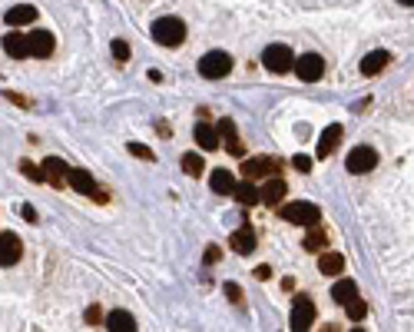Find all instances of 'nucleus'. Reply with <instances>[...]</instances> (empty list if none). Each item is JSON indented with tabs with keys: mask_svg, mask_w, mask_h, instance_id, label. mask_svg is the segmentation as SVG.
I'll use <instances>...</instances> for the list:
<instances>
[{
	"mask_svg": "<svg viewBox=\"0 0 414 332\" xmlns=\"http://www.w3.org/2000/svg\"><path fill=\"white\" fill-rule=\"evenodd\" d=\"M388 64H391V54H388V50H371V54L361 60V73H365V77H378Z\"/></svg>",
	"mask_w": 414,
	"mask_h": 332,
	"instance_id": "4468645a",
	"label": "nucleus"
},
{
	"mask_svg": "<svg viewBox=\"0 0 414 332\" xmlns=\"http://www.w3.org/2000/svg\"><path fill=\"white\" fill-rule=\"evenodd\" d=\"M222 289H226V296H229L232 302H236V306H242V289L236 286V283H226V286H222Z\"/></svg>",
	"mask_w": 414,
	"mask_h": 332,
	"instance_id": "2f4dec72",
	"label": "nucleus"
},
{
	"mask_svg": "<svg viewBox=\"0 0 414 332\" xmlns=\"http://www.w3.org/2000/svg\"><path fill=\"white\" fill-rule=\"evenodd\" d=\"M219 130L226 133V150H229L232 156H242V143H239V136H236V123H232V120H219Z\"/></svg>",
	"mask_w": 414,
	"mask_h": 332,
	"instance_id": "a878e982",
	"label": "nucleus"
},
{
	"mask_svg": "<svg viewBox=\"0 0 414 332\" xmlns=\"http://www.w3.org/2000/svg\"><path fill=\"white\" fill-rule=\"evenodd\" d=\"M345 166H348V173H355V177L371 173V170L378 166V153H375L371 146H355L348 153V160H345Z\"/></svg>",
	"mask_w": 414,
	"mask_h": 332,
	"instance_id": "39448f33",
	"label": "nucleus"
},
{
	"mask_svg": "<svg viewBox=\"0 0 414 332\" xmlns=\"http://www.w3.org/2000/svg\"><path fill=\"white\" fill-rule=\"evenodd\" d=\"M44 173H47V183L50 186H63V183H70V166L60 160V156H50V160H44Z\"/></svg>",
	"mask_w": 414,
	"mask_h": 332,
	"instance_id": "9d476101",
	"label": "nucleus"
},
{
	"mask_svg": "<svg viewBox=\"0 0 414 332\" xmlns=\"http://www.w3.org/2000/svg\"><path fill=\"white\" fill-rule=\"evenodd\" d=\"M20 173H23L27 179H33V183H40V179H47L44 166H33L30 160H23V163H20Z\"/></svg>",
	"mask_w": 414,
	"mask_h": 332,
	"instance_id": "cd10ccee",
	"label": "nucleus"
},
{
	"mask_svg": "<svg viewBox=\"0 0 414 332\" xmlns=\"http://www.w3.org/2000/svg\"><path fill=\"white\" fill-rule=\"evenodd\" d=\"M20 256H23L20 236H17V232H4V236H0V266L20 263Z\"/></svg>",
	"mask_w": 414,
	"mask_h": 332,
	"instance_id": "1a4fd4ad",
	"label": "nucleus"
},
{
	"mask_svg": "<svg viewBox=\"0 0 414 332\" xmlns=\"http://www.w3.org/2000/svg\"><path fill=\"white\" fill-rule=\"evenodd\" d=\"M279 216L292 226H315L322 220V210L315 203H285V206H279Z\"/></svg>",
	"mask_w": 414,
	"mask_h": 332,
	"instance_id": "f257e3e1",
	"label": "nucleus"
},
{
	"mask_svg": "<svg viewBox=\"0 0 414 332\" xmlns=\"http://www.w3.org/2000/svg\"><path fill=\"white\" fill-rule=\"evenodd\" d=\"M126 150H130L133 156H140V160H153V150H150V146H142V143H130Z\"/></svg>",
	"mask_w": 414,
	"mask_h": 332,
	"instance_id": "7c9ffc66",
	"label": "nucleus"
},
{
	"mask_svg": "<svg viewBox=\"0 0 414 332\" xmlns=\"http://www.w3.org/2000/svg\"><path fill=\"white\" fill-rule=\"evenodd\" d=\"M219 256H222V253H219V246H209L206 253H202V263H206V266H212V263L219 259Z\"/></svg>",
	"mask_w": 414,
	"mask_h": 332,
	"instance_id": "72a5a7b5",
	"label": "nucleus"
},
{
	"mask_svg": "<svg viewBox=\"0 0 414 332\" xmlns=\"http://www.w3.org/2000/svg\"><path fill=\"white\" fill-rule=\"evenodd\" d=\"M232 196L239 199L242 206H255V203H262V189H255L249 179H245V183H239V186H236V193H232Z\"/></svg>",
	"mask_w": 414,
	"mask_h": 332,
	"instance_id": "393cba45",
	"label": "nucleus"
},
{
	"mask_svg": "<svg viewBox=\"0 0 414 332\" xmlns=\"http://www.w3.org/2000/svg\"><path fill=\"white\" fill-rule=\"evenodd\" d=\"M285 193H288V186H285L282 179H272V177H269V183L262 186V203H265V206H282Z\"/></svg>",
	"mask_w": 414,
	"mask_h": 332,
	"instance_id": "a211bd4d",
	"label": "nucleus"
},
{
	"mask_svg": "<svg viewBox=\"0 0 414 332\" xmlns=\"http://www.w3.org/2000/svg\"><path fill=\"white\" fill-rule=\"evenodd\" d=\"M4 50H7L13 60L33 57L30 54V33H7V37H4Z\"/></svg>",
	"mask_w": 414,
	"mask_h": 332,
	"instance_id": "9b49d317",
	"label": "nucleus"
},
{
	"mask_svg": "<svg viewBox=\"0 0 414 332\" xmlns=\"http://www.w3.org/2000/svg\"><path fill=\"white\" fill-rule=\"evenodd\" d=\"M23 216H27V223H37V213H33V206H23Z\"/></svg>",
	"mask_w": 414,
	"mask_h": 332,
	"instance_id": "c9c22d12",
	"label": "nucleus"
},
{
	"mask_svg": "<svg viewBox=\"0 0 414 332\" xmlns=\"http://www.w3.org/2000/svg\"><path fill=\"white\" fill-rule=\"evenodd\" d=\"M308 249V253H322V249H325L328 246V236H325V230H322V226H308V236H305V243H302Z\"/></svg>",
	"mask_w": 414,
	"mask_h": 332,
	"instance_id": "b1692460",
	"label": "nucleus"
},
{
	"mask_svg": "<svg viewBox=\"0 0 414 332\" xmlns=\"http://www.w3.org/2000/svg\"><path fill=\"white\" fill-rule=\"evenodd\" d=\"M318 269H322L325 276H338V273H345V256L341 253H322L318 256Z\"/></svg>",
	"mask_w": 414,
	"mask_h": 332,
	"instance_id": "aec40b11",
	"label": "nucleus"
},
{
	"mask_svg": "<svg viewBox=\"0 0 414 332\" xmlns=\"http://www.w3.org/2000/svg\"><path fill=\"white\" fill-rule=\"evenodd\" d=\"M106 329L109 332H136V319H133L130 312H109Z\"/></svg>",
	"mask_w": 414,
	"mask_h": 332,
	"instance_id": "4be33fe9",
	"label": "nucleus"
},
{
	"mask_svg": "<svg viewBox=\"0 0 414 332\" xmlns=\"http://www.w3.org/2000/svg\"><path fill=\"white\" fill-rule=\"evenodd\" d=\"M312 322H315V306H312V299L298 296L295 299V309H292V332L312 329Z\"/></svg>",
	"mask_w": 414,
	"mask_h": 332,
	"instance_id": "6e6552de",
	"label": "nucleus"
},
{
	"mask_svg": "<svg viewBox=\"0 0 414 332\" xmlns=\"http://www.w3.org/2000/svg\"><path fill=\"white\" fill-rule=\"evenodd\" d=\"M292 166L298 170V173H312V160H308V156H295Z\"/></svg>",
	"mask_w": 414,
	"mask_h": 332,
	"instance_id": "473e14b6",
	"label": "nucleus"
},
{
	"mask_svg": "<svg viewBox=\"0 0 414 332\" xmlns=\"http://www.w3.org/2000/svg\"><path fill=\"white\" fill-rule=\"evenodd\" d=\"M295 70H298V80H305V83H315V80L325 77V60L318 54H305L295 60Z\"/></svg>",
	"mask_w": 414,
	"mask_h": 332,
	"instance_id": "0eeeda50",
	"label": "nucleus"
},
{
	"mask_svg": "<svg viewBox=\"0 0 414 332\" xmlns=\"http://www.w3.org/2000/svg\"><path fill=\"white\" fill-rule=\"evenodd\" d=\"M232 70V57L226 54V50H209L202 60H199V73L206 80H219V77H226Z\"/></svg>",
	"mask_w": 414,
	"mask_h": 332,
	"instance_id": "20e7f679",
	"label": "nucleus"
},
{
	"mask_svg": "<svg viewBox=\"0 0 414 332\" xmlns=\"http://www.w3.org/2000/svg\"><path fill=\"white\" fill-rule=\"evenodd\" d=\"M202 166H206V163H202L196 153H185L183 156V173H185V177H202Z\"/></svg>",
	"mask_w": 414,
	"mask_h": 332,
	"instance_id": "bb28decb",
	"label": "nucleus"
},
{
	"mask_svg": "<svg viewBox=\"0 0 414 332\" xmlns=\"http://www.w3.org/2000/svg\"><path fill=\"white\" fill-rule=\"evenodd\" d=\"M262 64H265V70H272V73H288V70H295V54H292V47H285V44L265 47V54H262Z\"/></svg>",
	"mask_w": 414,
	"mask_h": 332,
	"instance_id": "7ed1b4c3",
	"label": "nucleus"
},
{
	"mask_svg": "<svg viewBox=\"0 0 414 332\" xmlns=\"http://www.w3.org/2000/svg\"><path fill=\"white\" fill-rule=\"evenodd\" d=\"M355 296H358V286H355V279H338L335 286H331V299H335V302H341V306H348Z\"/></svg>",
	"mask_w": 414,
	"mask_h": 332,
	"instance_id": "412c9836",
	"label": "nucleus"
},
{
	"mask_svg": "<svg viewBox=\"0 0 414 332\" xmlns=\"http://www.w3.org/2000/svg\"><path fill=\"white\" fill-rule=\"evenodd\" d=\"M282 166H279V160H272V156H252V160H245L242 163V177L245 179H259V177H275Z\"/></svg>",
	"mask_w": 414,
	"mask_h": 332,
	"instance_id": "423d86ee",
	"label": "nucleus"
},
{
	"mask_svg": "<svg viewBox=\"0 0 414 332\" xmlns=\"http://www.w3.org/2000/svg\"><path fill=\"white\" fill-rule=\"evenodd\" d=\"M113 57H116L120 64H126V60H130V44H126V40H113Z\"/></svg>",
	"mask_w": 414,
	"mask_h": 332,
	"instance_id": "c756f323",
	"label": "nucleus"
},
{
	"mask_svg": "<svg viewBox=\"0 0 414 332\" xmlns=\"http://www.w3.org/2000/svg\"><path fill=\"white\" fill-rule=\"evenodd\" d=\"M229 246L236 249V253L249 256L252 249H255V230H252V226H242V230H236L229 236Z\"/></svg>",
	"mask_w": 414,
	"mask_h": 332,
	"instance_id": "2eb2a0df",
	"label": "nucleus"
},
{
	"mask_svg": "<svg viewBox=\"0 0 414 332\" xmlns=\"http://www.w3.org/2000/svg\"><path fill=\"white\" fill-rule=\"evenodd\" d=\"M398 4H404V7H414V0H398Z\"/></svg>",
	"mask_w": 414,
	"mask_h": 332,
	"instance_id": "e433bc0d",
	"label": "nucleus"
},
{
	"mask_svg": "<svg viewBox=\"0 0 414 332\" xmlns=\"http://www.w3.org/2000/svg\"><path fill=\"white\" fill-rule=\"evenodd\" d=\"M209 186H212V193H219V196H232L239 183L232 179V173H229V170H216V173L209 177Z\"/></svg>",
	"mask_w": 414,
	"mask_h": 332,
	"instance_id": "f3484780",
	"label": "nucleus"
},
{
	"mask_svg": "<svg viewBox=\"0 0 414 332\" xmlns=\"http://www.w3.org/2000/svg\"><path fill=\"white\" fill-rule=\"evenodd\" d=\"M33 20H37V7H30V4L11 7V11L4 13V23H7V27H23V23H33Z\"/></svg>",
	"mask_w": 414,
	"mask_h": 332,
	"instance_id": "dca6fc26",
	"label": "nucleus"
},
{
	"mask_svg": "<svg viewBox=\"0 0 414 332\" xmlns=\"http://www.w3.org/2000/svg\"><path fill=\"white\" fill-rule=\"evenodd\" d=\"M56 50V37L50 30H33L30 33V54L33 57H50Z\"/></svg>",
	"mask_w": 414,
	"mask_h": 332,
	"instance_id": "ddd939ff",
	"label": "nucleus"
},
{
	"mask_svg": "<svg viewBox=\"0 0 414 332\" xmlns=\"http://www.w3.org/2000/svg\"><path fill=\"white\" fill-rule=\"evenodd\" d=\"M341 123H331V126H325V133L318 136V156L325 160V156H331L338 150V143H341Z\"/></svg>",
	"mask_w": 414,
	"mask_h": 332,
	"instance_id": "f8f14e48",
	"label": "nucleus"
},
{
	"mask_svg": "<svg viewBox=\"0 0 414 332\" xmlns=\"http://www.w3.org/2000/svg\"><path fill=\"white\" fill-rule=\"evenodd\" d=\"M345 309H348V319H365V312H368V306H365V302H361L358 296L351 299L348 306H345Z\"/></svg>",
	"mask_w": 414,
	"mask_h": 332,
	"instance_id": "c85d7f7f",
	"label": "nucleus"
},
{
	"mask_svg": "<svg viewBox=\"0 0 414 332\" xmlns=\"http://www.w3.org/2000/svg\"><path fill=\"white\" fill-rule=\"evenodd\" d=\"M153 40L159 47H179L185 40V23L179 17H163L153 23Z\"/></svg>",
	"mask_w": 414,
	"mask_h": 332,
	"instance_id": "f03ea898",
	"label": "nucleus"
},
{
	"mask_svg": "<svg viewBox=\"0 0 414 332\" xmlns=\"http://www.w3.org/2000/svg\"><path fill=\"white\" fill-rule=\"evenodd\" d=\"M196 143L202 146V150H219V130L212 126V123H199L196 126Z\"/></svg>",
	"mask_w": 414,
	"mask_h": 332,
	"instance_id": "6ab92c4d",
	"label": "nucleus"
},
{
	"mask_svg": "<svg viewBox=\"0 0 414 332\" xmlns=\"http://www.w3.org/2000/svg\"><path fill=\"white\" fill-rule=\"evenodd\" d=\"M70 186L77 189V193H90L93 196L97 193V179L90 177L87 170H70Z\"/></svg>",
	"mask_w": 414,
	"mask_h": 332,
	"instance_id": "5701e85b",
	"label": "nucleus"
},
{
	"mask_svg": "<svg viewBox=\"0 0 414 332\" xmlns=\"http://www.w3.org/2000/svg\"><path fill=\"white\" fill-rule=\"evenodd\" d=\"M255 276H259V279H269V276H272V269H269V266H259V269H255Z\"/></svg>",
	"mask_w": 414,
	"mask_h": 332,
	"instance_id": "f704fd0d",
	"label": "nucleus"
}]
</instances>
